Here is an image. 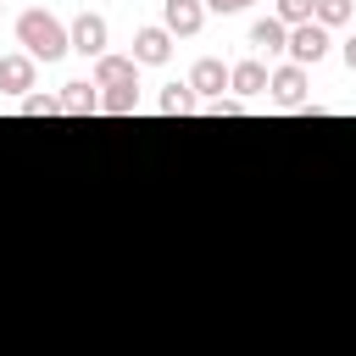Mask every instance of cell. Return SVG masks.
Segmentation results:
<instances>
[{
  "mask_svg": "<svg viewBox=\"0 0 356 356\" xmlns=\"http://www.w3.org/2000/svg\"><path fill=\"white\" fill-rule=\"evenodd\" d=\"M17 44L33 56V61H61L72 50V33L61 28V17H50L44 6H28L17 17Z\"/></svg>",
  "mask_w": 356,
  "mask_h": 356,
  "instance_id": "cell-1",
  "label": "cell"
},
{
  "mask_svg": "<svg viewBox=\"0 0 356 356\" xmlns=\"http://www.w3.org/2000/svg\"><path fill=\"white\" fill-rule=\"evenodd\" d=\"M328 28L323 22H300V28H289V61L295 67H317L323 56H328Z\"/></svg>",
  "mask_w": 356,
  "mask_h": 356,
  "instance_id": "cell-2",
  "label": "cell"
},
{
  "mask_svg": "<svg viewBox=\"0 0 356 356\" xmlns=\"http://www.w3.org/2000/svg\"><path fill=\"white\" fill-rule=\"evenodd\" d=\"M228 89H234L239 100H261V95L273 89V67H267L261 56H250V61H234V67H228Z\"/></svg>",
  "mask_w": 356,
  "mask_h": 356,
  "instance_id": "cell-3",
  "label": "cell"
},
{
  "mask_svg": "<svg viewBox=\"0 0 356 356\" xmlns=\"http://www.w3.org/2000/svg\"><path fill=\"white\" fill-rule=\"evenodd\" d=\"M161 28L172 39H195L206 28V0H161Z\"/></svg>",
  "mask_w": 356,
  "mask_h": 356,
  "instance_id": "cell-4",
  "label": "cell"
},
{
  "mask_svg": "<svg viewBox=\"0 0 356 356\" xmlns=\"http://www.w3.org/2000/svg\"><path fill=\"white\" fill-rule=\"evenodd\" d=\"M67 33H72V50H78V56H95V61H100V56H106V44H111L106 17H95V11L72 17V28H67Z\"/></svg>",
  "mask_w": 356,
  "mask_h": 356,
  "instance_id": "cell-5",
  "label": "cell"
},
{
  "mask_svg": "<svg viewBox=\"0 0 356 356\" xmlns=\"http://www.w3.org/2000/svg\"><path fill=\"white\" fill-rule=\"evenodd\" d=\"M95 89H106V95H111V89H139V61L106 50V56L95 61Z\"/></svg>",
  "mask_w": 356,
  "mask_h": 356,
  "instance_id": "cell-6",
  "label": "cell"
},
{
  "mask_svg": "<svg viewBox=\"0 0 356 356\" xmlns=\"http://www.w3.org/2000/svg\"><path fill=\"white\" fill-rule=\"evenodd\" d=\"M284 111H300L306 106V67H295V61H284V67H273V89H267Z\"/></svg>",
  "mask_w": 356,
  "mask_h": 356,
  "instance_id": "cell-7",
  "label": "cell"
},
{
  "mask_svg": "<svg viewBox=\"0 0 356 356\" xmlns=\"http://www.w3.org/2000/svg\"><path fill=\"white\" fill-rule=\"evenodd\" d=\"M134 61L139 67H167L172 61V33L156 22V28H139L134 33Z\"/></svg>",
  "mask_w": 356,
  "mask_h": 356,
  "instance_id": "cell-8",
  "label": "cell"
},
{
  "mask_svg": "<svg viewBox=\"0 0 356 356\" xmlns=\"http://www.w3.org/2000/svg\"><path fill=\"white\" fill-rule=\"evenodd\" d=\"M33 67H39V61H33L28 50L0 56V95H17V100H22V95H33Z\"/></svg>",
  "mask_w": 356,
  "mask_h": 356,
  "instance_id": "cell-9",
  "label": "cell"
},
{
  "mask_svg": "<svg viewBox=\"0 0 356 356\" xmlns=\"http://www.w3.org/2000/svg\"><path fill=\"white\" fill-rule=\"evenodd\" d=\"M189 89H195L200 100H222V89H228V67H222L217 56H200V61L189 67Z\"/></svg>",
  "mask_w": 356,
  "mask_h": 356,
  "instance_id": "cell-10",
  "label": "cell"
},
{
  "mask_svg": "<svg viewBox=\"0 0 356 356\" xmlns=\"http://www.w3.org/2000/svg\"><path fill=\"white\" fill-rule=\"evenodd\" d=\"M250 50H261V56H284V50H289V28H284L278 17H256V22H250Z\"/></svg>",
  "mask_w": 356,
  "mask_h": 356,
  "instance_id": "cell-11",
  "label": "cell"
},
{
  "mask_svg": "<svg viewBox=\"0 0 356 356\" xmlns=\"http://www.w3.org/2000/svg\"><path fill=\"white\" fill-rule=\"evenodd\" d=\"M61 111L67 117H89V111H100V95H95V83H61Z\"/></svg>",
  "mask_w": 356,
  "mask_h": 356,
  "instance_id": "cell-12",
  "label": "cell"
},
{
  "mask_svg": "<svg viewBox=\"0 0 356 356\" xmlns=\"http://www.w3.org/2000/svg\"><path fill=\"white\" fill-rule=\"evenodd\" d=\"M156 111H161V117H189V111H200V95H195L189 83H167L161 100H156Z\"/></svg>",
  "mask_w": 356,
  "mask_h": 356,
  "instance_id": "cell-13",
  "label": "cell"
},
{
  "mask_svg": "<svg viewBox=\"0 0 356 356\" xmlns=\"http://www.w3.org/2000/svg\"><path fill=\"white\" fill-rule=\"evenodd\" d=\"M350 11H356V0H317V17H312V22H323V28H345Z\"/></svg>",
  "mask_w": 356,
  "mask_h": 356,
  "instance_id": "cell-14",
  "label": "cell"
},
{
  "mask_svg": "<svg viewBox=\"0 0 356 356\" xmlns=\"http://www.w3.org/2000/svg\"><path fill=\"white\" fill-rule=\"evenodd\" d=\"M100 111H111V117H134V111H139V89H111V95H100Z\"/></svg>",
  "mask_w": 356,
  "mask_h": 356,
  "instance_id": "cell-15",
  "label": "cell"
},
{
  "mask_svg": "<svg viewBox=\"0 0 356 356\" xmlns=\"http://www.w3.org/2000/svg\"><path fill=\"white\" fill-rule=\"evenodd\" d=\"M317 17V0H278V22L284 28H300V22H312Z\"/></svg>",
  "mask_w": 356,
  "mask_h": 356,
  "instance_id": "cell-16",
  "label": "cell"
},
{
  "mask_svg": "<svg viewBox=\"0 0 356 356\" xmlns=\"http://www.w3.org/2000/svg\"><path fill=\"white\" fill-rule=\"evenodd\" d=\"M17 111H22V117H50V111H61V95H39V89H33V95L17 100Z\"/></svg>",
  "mask_w": 356,
  "mask_h": 356,
  "instance_id": "cell-17",
  "label": "cell"
},
{
  "mask_svg": "<svg viewBox=\"0 0 356 356\" xmlns=\"http://www.w3.org/2000/svg\"><path fill=\"white\" fill-rule=\"evenodd\" d=\"M245 6H256V0H206V11H222V17L228 11H245Z\"/></svg>",
  "mask_w": 356,
  "mask_h": 356,
  "instance_id": "cell-18",
  "label": "cell"
},
{
  "mask_svg": "<svg viewBox=\"0 0 356 356\" xmlns=\"http://www.w3.org/2000/svg\"><path fill=\"white\" fill-rule=\"evenodd\" d=\"M339 61H345V67H350V72H356V33H350V39H345V44H339Z\"/></svg>",
  "mask_w": 356,
  "mask_h": 356,
  "instance_id": "cell-19",
  "label": "cell"
}]
</instances>
